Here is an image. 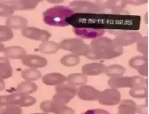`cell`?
I'll list each match as a JSON object with an SVG mask.
<instances>
[{
	"label": "cell",
	"mask_w": 149,
	"mask_h": 114,
	"mask_svg": "<svg viewBox=\"0 0 149 114\" xmlns=\"http://www.w3.org/2000/svg\"><path fill=\"white\" fill-rule=\"evenodd\" d=\"M89 50L86 57L91 60L110 59L119 57L123 52V49L113 39L100 37L92 40L88 45Z\"/></svg>",
	"instance_id": "cell-1"
},
{
	"label": "cell",
	"mask_w": 149,
	"mask_h": 114,
	"mask_svg": "<svg viewBox=\"0 0 149 114\" xmlns=\"http://www.w3.org/2000/svg\"><path fill=\"white\" fill-rule=\"evenodd\" d=\"M74 14L68 7L55 6L47 9L43 13V20L51 27H64L69 25L67 20Z\"/></svg>",
	"instance_id": "cell-2"
},
{
	"label": "cell",
	"mask_w": 149,
	"mask_h": 114,
	"mask_svg": "<svg viewBox=\"0 0 149 114\" xmlns=\"http://www.w3.org/2000/svg\"><path fill=\"white\" fill-rule=\"evenodd\" d=\"M59 49L68 50L72 54L86 57L88 53L89 46L80 38H68L62 40L59 44Z\"/></svg>",
	"instance_id": "cell-3"
},
{
	"label": "cell",
	"mask_w": 149,
	"mask_h": 114,
	"mask_svg": "<svg viewBox=\"0 0 149 114\" xmlns=\"http://www.w3.org/2000/svg\"><path fill=\"white\" fill-rule=\"evenodd\" d=\"M55 94L53 96L52 100L59 105H67L77 93L76 87L68 84H61L58 85L56 88Z\"/></svg>",
	"instance_id": "cell-4"
},
{
	"label": "cell",
	"mask_w": 149,
	"mask_h": 114,
	"mask_svg": "<svg viewBox=\"0 0 149 114\" xmlns=\"http://www.w3.org/2000/svg\"><path fill=\"white\" fill-rule=\"evenodd\" d=\"M111 34L115 35L113 39L120 47L128 46L136 43L143 37L141 34L135 31H109Z\"/></svg>",
	"instance_id": "cell-5"
},
{
	"label": "cell",
	"mask_w": 149,
	"mask_h": 114,
	"mask_svg": "<svg viewBox=\"0 0 149 114\" xmlns=\"http://www.w3.org/2000/svg\"><path fill=\"white\" fill-rule=\"evenodd\" d=\"M5 100L6 106L13 105L20 108L33 106L37 101L35 97L17 92L5 96Z\"/></svg>",
	"instance_id": "cell-6"
},
{
	"label": "cell",
	"mask_w": 149,
	"mask_h": 114,
	"mask_svg": "<svg viewBox=\"0 0 149 114\" xmlns=\"http://www.w3.org/2000/svg\"><path fill=\"white\" fill-rule=\"evenodd\" d=\"M68 7L74 13L100 14V8L95 2L74 1L70 3Z\"/></svg>",
	"instance_id": "cell-7"
},
{
	"label": "cell",
	"mask_w": 149,
	"mask_h": 114,
	"mask_svg": "<svg viewBox=\"0 0 149 114\" xmlns=\"http://www.w3.org/2000/svg\"><path fill=\"white\" fill-rule=\"evenodd\" d=\"M100 14L119 15L123 12L127 5L126 1H97Z\"/></svg>",
	"instance_id": "cell-8"
},
{
	"label": "cell",
	"mask_w": 149,
	"mask_h": 114,
	"mask_svg": "<svg viewBox=\"0 0 149 114\" xmlns=\"http://www.w3.org/2000/svg\"><path fill=\"white\" fill-rule=\"evenodd\" d=\"M121 97V94L118 90L110 88L101 92L98 101L102 105L112 106L119 104Z\"/></svg>",
	"instance_id": "cell-9"
},
{
	"label": "cell",
	"mask_w": 149,
	"mask_h": 114,
	"mask_svg": "<svg viewBox=\"0 0 149 114\" xmlns=\"http://www.w3.org/2000/svg\"><path fill=\"white\" fill-rule=\"evenodd\" d=\"M21 33L26 38L36 41H41L42 42L49 40L52 36L48 31L33 27L24 28L21 30Z\"/></svg>",
	"instance_id": "cell-10"
},
{
	"label": "cell",
	"mask_w": 149,
	"mask_h": 114,
	"mask_svg": "<svg viewBox=\"0 0 149 114\" xmlns=\"http://www.w3.org/2000/svg\"><path fill=\"white\" fill-rule=\"evenodd\" d=\"M101 91L91 85H83L80 87L77 94L79 97L84 101H95L98 100Z\"/></svg>",
	"instance_id": "cell-11"
},
{
	"label": "cell",
	"mask_w": 149,
	"mask_h": 114,
	"mask_svg": "<svg viewBox=\"0 0 149 114\" xmlns=\"http://www.w3.org/2000/svg\"><path fill=\"white\" fill-rule=\"evenodd\" d=\"M73 31L76 36L82 38L93 40L98 37H102L105 33V31L104 29H95L86 27L74 28Z\"/></svg>",
	"instance_id": "cell-12"
},
{
	"label": "cell",
	"mask_w": 149,
	"mask_h": 114,
	"mask_svg": "<svg viewBox=\"0 0 149 114\" xmlns=\"http://www.w3.org/2000/svg\"><path fill=\"white\" fill-rule=\"evenodd\" d=\"M2 2L12 6L13 9L17 11L21 10H32L35 9L40 3V1L36 0H10L1 1Z\"/></svg>",
	"instance_id": "cell-13"
},
{
	"label": "cell",
	"mask_w": 149,
	"mask_h": 114,
	"mask_svg": "<svg viewBox=\"0 0 149 114\" xmlns=\"http://www.w3.org/2000/svg\"><path fill=\"white\" fill-rule=\"evenodd\" d=\"M24 65L32 69H40L46 66L47 60L42 57L37 55H26L22 59Z\"/></svg>",
	"instance_id": "cell-14"
},
{
	"label": "cell",
	"mask_w": 149,
	"mask_h": 114,
	"mask_svg": "<svg viewBox=\"0 0 149 114\" xmlns=\"http://www.w3.org/2000/svg\"><path fill=\"white\" fill-rule=\"evenodd\" d=\"M129 65L132 68L136 70L141 76H147V56L134 57L129 61Z\"/></svg>",
	"instance_id": "cell-15"
},
{
	"label": "cell",
	"mask_w": 149,
	"mask_h": 114,
	"mask_svg": "<svg viewBox=\"0 0 149 114\" xmlns=\"http://www.w3.org/2000/svg\"><path fill=\"white\" fill-rule=\"evenodd\" d=\"M133 76L125 77L121 76L118 78H110L108 81V84L111 88L118 90L123 88H132L133 86Z\"/></svg>",
	"instance_id": "cell-16"
},
{
	"label": "cell",
	"mask_w": 149,
	"mask_h": 114,
	"mask_svg": "<svg viewBox=\"0 0 149 114\" xmlns=\"http://www.w3.org/2000/svg\"><path fill=\"white\" fill-rule=\"evenodd\" d=\"M105 66L101 63H92L82 66V74L85 76H98L104 73Z\"/></svg>",
	"instance_id": "cell-17"
},
{
	"label": "cell",
	"mask_w": 149,
	"mask_h": 114,
	"mask_svg": "<svg viewBox=\"0 0 149 114\" xmlns=\"http://www.w3.org/2000/svg\"><path fill=\"white\" fill-rule=\"evenodd\" d=\"M67 81V77L59 73H50L42 76V82L48 86L59 85Z\"/></svg>",
	"instance_id": "cell-18"
},
{
	"label": "cell",
	"mask_w": 149,
	"mask_h": 114,
	"mask_svg": "<svg viewBox=\"0 0 149 114\" xmlns=\"http://www.w3.org/2000/svg\"><path fill=\"white\" fill-rule=\"evenodd\" d=\"M3 54L8 59H22L27 54V52L22 47L12 46L6 48L3 51Z\"/></svg>",
	"instance_id": "cell-19"
},
{
	"label": "cell",
	"mask_w": 149,
	"mask_h": 114,
	"mask_svg": "<svg viewBox=\"0 0 149 114\" xmlns=\"http://www.w3.org/2000/svg\"><path fill=\"white\" fill-rule=\"evenodd\" d=\"M6 25L12 30L24 29L28 25V20L20 16H10L6 19Z\"/></svg>",
	"instance_id": "cell-20"
},
{
	"label": "cell",
	"mask_w": 149,
	"mask_h": 114,
	"mask_svg": "<svg viewBox=\"0 0 149 114\" xmlns=\"http://www.w3.org/2000/svg\"><path fill=\"white\" fill-rule=\"evenodd\" d=\"M13 76V69L9 59L5 57H0V79H8Z\"/></svg>",
	"instance_id": "cell-21"
},
{
	"label": "cell",
	"mask_w": 149,
	"mask_h": 114,
	"mask_svg": "<svg viewBox=\"0 0 149 114\" xmlns=\"http://www.w3.org/2000/svg\"><path fill=\"white\" fill-rule=\"evenodd\" d=\"M136 103L134 100H124L118 107L117 114H136Z\"/></svg>",
	"instance_id": "cell-22"
},
{
	"label": "cell",
	"mask_w": 149,
	"mask_h": 114,
	"mask_svg": "<svg viewBox=\"0 0 149 114\" xmlns=\"http://www.w3.org/2000/svg\"><path fill=\"white\" fill-rule=\"evenodd\" d=\"M126 69L119 64H112L105 67L104 73L110 78L123 76L125 73Z\"/></svg>",
	"instance_id": "cell-23"
},
{
	"label": "cell",
	"mask_w": 149,
	"mask_h": 114,
	"mask_svg": "<svg viewBox=\"0 0 149 114\" xmlns=\"http://www.w3.org/2000/svg\"><path fill=\"white\" fill-rule=\"evenodd\" d=\"M38 50L42 54H53L59 50V44L53 41H46L42 42L38 46Z\"/></svg>",
	"instance_id": "cell-24"
},
{
	"label": "cell",
	"mask_w": 149,
	"mask_h": 114,
	"mask_svg": "<svg viewBox=\"0 0 149 114\" xmlns=\"http://www.w3.org/2000/svg\"><path fill=\"white\" fill-rule=\"evenodd\" d=\"M67 81L72 87H81L88 82V76L82 73H72L67 77Z\"/></svg>",
	"instance_id": "cell-25"
},
{
	"label": "cell",
	"mask_w": 149,
	"mask_h": 114,
	"mask_svg": "<svg viewBox=\"0 0 149 114\" xmlns=\"http://www.w3.org/2000/svg\"><path fill=\"white\" fill-rule=\"evenodd\" d=\"M38 90V86L33 82L25 80L22 82L17 86L16 91L17 92L30 95L36 92Z\"/></svg>",
	"instance_id": "cell-26"
},
{
	"label": "cell",
	"mask_w": 149,
	"mask_h": 114,
	"mask_svg": "<svg viewBox=\"0 0 149 114\" xmlns=\"http://www.w3.org/2000/svg\"><path fill=\"white\" fill-rule=\"evenodd\" d=\"M21 76L26 81L33 82L41 78L42 74L38 70L30 68L22 70L21 72Z\"/></svg>",
	"instance_id": "cell-27"
},
{
	"label": "cell",
	"mask_w": 149,
	"mask_h": 114,
	"mask_svg": "<svg viewBox=\"0 0 149 114\" xmlns=\"http://www.w3.org/2000/svg\"><path fill=\"white\" fill-rule=\"evenodd\" d=\"M51 113L55 114H76L74 110L65 105H59L51 100Z\"/></svg>",
	"instance_id": "cell-28"
},
{
	"label": "cell",
	"mask_w": 149,
	"mask_h": 114,
	"mask_svg": "<svg viewBox=\"0 0 149 114\" xmlns=\"http://www.w3.org/2000/svg\"><path fill=\"white\" fill-rule=\"evenodd\" d=\"M61 63L65 67H71L78 65L80 63V57L74 55L68 54L62 57L60 60Z\"/></svg>",
	"instance_id": "cell-29"
},
{
	"label": "cell",
	"mask_w": 149,
	"mask_h": 114,
	"mask_svg": "<svg viewBox=\"0 0 149 114\" xmlns=\"http://www.w3.org/2000/svg\"><path fill=\"white\" fill-rule=\"evenodd\" d=\"M13 38V31L6 25H0V42L11 40Z\"/></svg>",
	"instance_id": "cell-30"
},
{
	"label": "cell",
	"mask_w": 149,
	"mask_h": 114,
	"mask_svg": "<svg viewBox=\"0 0 149 114\" xmlns=\"http://www.w3.org/2000/svg\"><path fill=\"white\" fill-rule=\"evenodd\" d=\"M136 50L144 56H147L148 38L147 37H142L136 42Z\"/></svg>",
	"instance_id": "cell-31"
},
{
	"label": "cell",
	"mask_w": 149,
	"mask_h": 114,
	"mask_svg": "<svg viewBox=\"0 0 149 114\" xmlns=\"http://www.w3.org/2000/svg\"><path fill=\"white\" fill-rule=\"evenodd\" d=\"M130 95L133 98L136 99H144L147 94V87L132 88L129 91Z\"/></svg>",
	"instance_id": "cell-32"
},
{
	"label": "cell",
	"mask_w": 149,
	"mask_h": 114,
	"mask_svg": "<svg viewBox=\"0 0 149 114\" xmlns=\"http://www.w3.org/2000/svg\"><path fill=\"white\" fill-rule=\"evenodd\" d=\"M15 10L12 6L0 1V16L8 17L12 16Z\"/></svg>",
	"instance_id": "cell-33"
},
{
	"label": "cell",
	"mask_w": 149,
	"mask_h": 114,
	"mask_svg": "<svg viewBox=\"0 0 149 114\" xmlns=\"http://www.w3.org/2000/svg\"><path fill=\"white\" fill-rule=\"evenodd\" d=\"M0 114H23L22 108L13 105L6 106Z\"/></svg>",
	"instance_id": "cell-34"
},
{
	"label": "cell",
	"mask_w": 149,
	"mask_h": 114,
	"mask_svg": "<svg viewBox=\"0 0 149 114\" xmlns=\"http://www.w3.org/2000/svg\"><path fill=\"white\" fill-rule=\"evenodd\" d=\"M40 109L45 113H51V100H45L40 104Z\"/></svg>",
	"instance_id": "cell-35"
},
{
	"label": "cell",
	"mask_w": 149,
	"mask_h": 114,
	"mask_svg": "<svg viewBox=\"0 0 149 114\" xmlns=\"http://www.w3.org/2000/svg\"><path fill=\"white\" fill-rule=\"evenodd\" d=\"M81 114H110L108 111L102 109H89L84 112H82Z\"/></svg>",
	"instance_id": "cell-36"
},
{
	"label": "cell",
	"mask_w": 149,
	"mask_h": 114,
	"mask_svg": "<svg viewBox=\"0 0 149 114\" xmlns=\"http://www.w3.org/2000/svg\"><path fill=\"white\" fill-rule=\"evenodd\" d=\"M136 113L140 114H147V106L146 105H141L136 106Z\"/></svg>",
	"instance_id": "cell-37"
},
{
	"label": "cell",
	"mask_w": 149,
	"mask_h": 114,
	"mask_svg": "<svg viewBox=\"0 0 149 114\" xmlns=\"http://www.w3.org/2000/svg\"><path fill=\"white\" fill-rule=\"evenodd\" d=\"M6 106L5 96H0V113L2 112L3 108Z\"/></svg>",
	"instance_id": "cell-38"
},
{
	"label": "cell",
	"mask_w": 149,
	"mask_h": 114,
	"mask_svg": "<svg viewBox=\"0 0 149 114\" xmlns=\"http://www.w3.org/2000/svg\"><path fill=\"white\" fill-rule=\"evenodd\" d=\"M6 88V84L4 80L0 79V92L3 91Z\"/></svg>",
	"instance_id": "cell-39"
},
{
	"label": "cell",
	"mask_w": 149,
	"mask_h": 114,
	"mask_svg": "<svg viewBox=\"0 0 149 114\" xmlns=\"http://www.w3.org/2000/svg\"><path fill=\"white\" fill-rule=\"evenodd\" d=\"M6 47L4 45L3 43H2L1 42H0V52H3V51L4 50Z\"/></svg>",
	"instance_id": "cell-40"
},
{
	"label": "cell",
	"mask_w": 149,
	"mask_h": 114,
	"mask_svg": "<svg viewBox=\"0 0 149 114\" xmlns=\"http://www.w3.org/2000/svg\"><path fill=\"white\" fill-rule=\"evenodd\" d=\"M31 114H49V113L43 112V113H31Z\"/></svg>",
	"instance_id": "cell-41"
}]
</instances>
